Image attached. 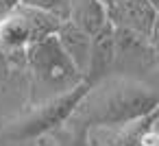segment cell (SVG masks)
<instances>
[{
  "instance_id": "1",
  "label": "cell",
  "mask_w": 159,
  "mask_h": 146,
  "mask_svg": "<svg viewBox=\"0 0 159 146\" xmlns=\"http://www.w3.org/2000/svg\"><path fill=\"white\" fill-rule=\"evenodd\" d=\"M159 107V98L146 85L131 79L107 81L100 87L92 85L74 116L85 126H129Z\"/></svg>"
},
{
  "instance_id": "2",
  "label": "cell",
  "mask_w": 159,
  "mask_h": 146,
  "mask_svg": "<svg viewBox=\"0 0 159 146\" xmlns=\"http://www.w3.org/2000/svg\"><path fill=\"white\" fill-rule=\"evenodd\" d=\"M24 55H26V61H29L37 83L44 85L46 89H55L57 96L66 94L83 83V76L72 66V61L66 57L57 37H46L42 42L26 46Z\"/></svg>"
},
{
  "instance_id": "3",
  "label": "cell",
  "mask_w": 159,
  "mask_h": 146,
  "mask_svg": "<svg viewBox=\"0 0 159 146\" xmlns=\"http://www.w3.org/2000/svg\"><path fill=\"white\" fill-rule=\"evenodd\" d=\"M89 83H81L76 85L74 89L66 92V94H59V96H52L48 103H44L35 113H31L24 122H20L18 126L9 129L2 133V137L11 139V142H20V139H35V137H42L46 135L48 131L61 126L63 122H68L74 111L79 109L81 100L87 96L89 92Z\"/></svg>"
},
{
  "instance_id": "4",
  "label": "cell",
  "mask_w": 159,
  "mask_h": 146,
  "mask_svg": "<svg viewBox=\"0 0 159 146\" xmlns=\"http://www.w3.org/2000/svg\"><path fill=\"white\" fill-rule=\"evenodd\" d=\"M105 9L111 26L137 33L155 46V35H157L155 5H150L148 0H109Z\"/></svg>"
},
{
  "instance_id": "5",
  "label": "cell",
  "mask_w": 159,
  "mask_h": 146,
  "mask_svg": "<svg viewBox=\"0 0 159 146\" xmlns=\"http://www.w3.org/2000/svg\"><path fill=\"white\" fill-rule=\"evenodd\" d=\"M116 63V42H113V26L107 22L94 37H92V48H89V63L87 72L83 76L85 83L96 85Z\"/></svg>"
},
{
  "instance_id": "6",
  "label": "cell",
  "mask_w": 159,
  "mask_h": 146,
  "mask_svg": "<svg viewBox=\"0 0 159 146\" xmlns=\"http://www.w3.org/2000/svg\"><path fill=\"white\" fill-rule=\"evenodd\" d=\"M57 42L61 46V50L66 52V57L72 61V66L79 70L81 76H85L87 72V63H89V48H92V37L87 33H83L81 29H76L72 22H61L59 31H57Z\"/></svg>"
},
{
  "instance_id": "7",
  "label": "cell",
  "mask_w": 159,
  "mask_h": 146,
  "mask_svg": "<svg viewBox=\"0 0 159 146\" xmlns=\"http://www.w3.org/2000/svg\"><path fill=\"white\" fill-rule=\"evenodd\" d=\"M68 22H72L76 29L94 37L109 20H107V9L98 0H70L68 9Z\"/></svg>"
},
{
  "instance_id": "8",
  "label": "cell",
  "mask_w": 159,
  "mask_h": 146,
  "mask_svg": "<svg viewBox=\"0 0 159 146\" xmlns=\"http://www.w3.org/2000/svg\"><path fill=\"white\" fill-rule=\"evenodd\" d=\"M29 44H31L29 26L16 9L11 16H7L0 22V46L5 50H9V52H18V50L24 52Z\"/></svg>"
},
{
  "instance_id": "9",
  "label": "cell",
  "mask_w": 159,
  "mask_h": 146,
  "mask_svg": "<svg viewBox=\"0 0 159 146\" xmlns=\"http://www.w3.org/2000/svg\"><path fill=\"white\" fill-rule=\"evenodd\" d=\"M18 13L24 18L26 26H29V35H31V44L35 42H42L46 37H55L57 31H59V24L61 20L50 16V13H44V11H37V9H29V7H18ZM29 44V46H31Z\"/></svg>"
},
{
  "instance_id": "10",
  "label": "cell",
  "mask_w": 159,
  "mask_h": 146,
  "mask_svg": "<svg viewBox=\"0 0 159 146\" xmlns=\"http://www.w3.org/2000/svg\"><path fill=\"white\" fill-rule=\"evenodd\" d=\"M20 5L29 7V9L50 13V16L59 18L61 22H66L68 20V9H70V0H20Z\"/></svg>"
},
{
  "instance_id": "11",
  "label": "cell",
  "mask_w": 159,
  "mask_h": 146,
  "mask_svg": "<svg viewBox=\"0 0 159 146\" xmlns=\"http://www.w3.org/2000/svg\"><path fill=\"white\" fill-rule=\"evenodd\" d=\"M20 7V0H0V22Z\"/></svg>"
},
{
  "instance_id": "12",
  "label": "cell",
  "mask_w": 159,
  "mask_h": 146,
  "mask_svg": "<svg viewBox=\"0 0 159 146\" xmlns=\"http://www.w3.org/2000/svg\"><path fill=\"white\" fill-rule=\"evenodd\" d=\"M70 146H89V144H85V139H79V142H74V144H70Z\"/></svg>"
},
{
  "instance_id": "13",
  "label": "cell",
  "mask_w": 159,
  "mask_h": 146,
  "mask_svg": "<svg viewBox=\"0 0 159 146\" xmlns=\"http://www.w3.org/2000/svg\"><path fill=\"white\" fill-rule=\"evenodd\" d=\"M148 2H150V5H155V7H157V0H148Z\"/></svg>"
},
{
  "instance_id": "14",
  "label": "cell",
  "mask_w": 159,
  "mask_h": 146,
  "mask_svg": "<svg viewBox=\"0 0 159 146\" xmlns=\"http://www.w3.org/2000/svg\"><path fill=\"white\" fill-rule=\"evenodd\" d=\"M98 2H102V5H107V2H109V0H98Z\"/></svg>"
}]
</instances>
